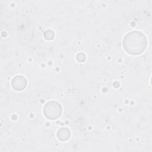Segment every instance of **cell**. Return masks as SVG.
Instances as JSON below:
<instances>
[{
    "mask_svg": "<svg viewBox=\"0 0 152 152\" xmlns=\"http://www.w3.org/2000/svg\"><path fill=\"white\" fill-rule=\"evenodd\" d=\"M71 135L70 131L67 128H62L58 130L57 132L58 138L61 141L68 140Z\"/></svg>",
    "mask_w": 152,
    "mask_h": 152,
    "instance_id": "cell-4",
    "label": "cell"
},
{
    "mask_svg": "<svg viewBox=\"0 0 152 152\" xmlns=\"http://www.w3.org/2000/svg\"><path fill=\"white\" fill-rule=\"evenodd\" d=\"M62 112V107L59 103L56 101H50L48 102L43 109L45 116L51 120L58 118Z\"/></svg>",
    "mask_w": 152,
    "mask_h": 152,
    "instance_id": "cell-2",
    "label": "cell"
},
{
    "mask_svg": "<svg viewBox=\"0 0 152 152\" xmlns=\"http://www.w3.org/2000/svg\"><path fill=\"white\" fill-rule=\"evenodd\" d=\"M147 40L145 36L141 31H132L124 38L123 47L129 54L140 55L146 49Z\"/></svg>",
    "mask_w": 152,
    "mask_h": 152,
    "instance_id": "cell-1",
    "label": "cell"
},
{
    "mask_svg": "<svg viewBox=\"0 0 152 152\" xmlns=\"http://www.w3.org/2000/svg\"><path fill=\"white\" fill-rule=\"evenodd\" d=\"M11 85L12 88L16 91H21L26 87L27 81L24 77L17 75L12 80Z\"/></svg>",
    "mask_w": 152,
    "mask_h": 152,
    "instance_id": "cell-3",
    "label": "cell"
}]
</instances>
